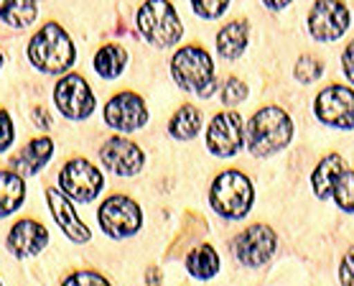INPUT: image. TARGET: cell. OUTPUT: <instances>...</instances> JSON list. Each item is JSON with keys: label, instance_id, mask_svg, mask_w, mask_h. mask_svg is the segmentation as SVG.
<instances>
[{"label": "cell", "instance_id": "cell-10", "mask_svg": "<svg viewBox=\"0 0 354 286\" xmlns=\"http://www.w3.org/2000/svg\"><path fill=\"white\" fill-rule=\"evenodd\" d=\"M102 174L97 166H92L84 159H74L62 169L59 174V187L69 199H77V202H92L100 189H102Z\"/></svg>", "mask_w": 354, "mask_h": 286}, {"label": "cell", "instance_id": "cell-33", "mask_svg": "<svg viewBox=\"0 0 354 286\" xmlns=\"http://www.w3.org/2000/svg\"><path fill=\"white\" fill-rule=\"evenodd\" d=\"M33 118H36V125H39V128H48V125H51V115H48L44 107H33Z\"/></svg>", "mask_w": 354, "mask_h": 286}, {"label": "cell", "instance_id": "cell-7", "mask_svg": "<svg viewBox=\"0 0 354 286\" xmlns=\"http://www.w3.org/2000/svg\"><path fill=\"white\" fill-rule=\"evenodd\" d=\"M275 243H278V235L270 225H250L234 238V256L242 266H250V269H258V266H266L275 253Z\"/></svg>", "mask_w": 354, "mask_h": 286}, {"label": "cell", "instance_id": "cell-3", "mask_svg": "<svg viewBox=\"0 0 354 286\" xmlns=\"http://www.w3.org/2000/svg\"><path fill=\"white\" fill-rule=\"evenodd\" d=\"M171 74L181 90L196 92L199 98L214 95V62L209 51L201 46H184L171 59Z\"/></svg>", "mask_w": 354, "mask_h": 286}, {"label": "cell", "instance_id": "cell-12", "mask_svg": "<svg viewBox=\"0 0 354 286\" xmlns=\"http://www.w3.org/2000/svg\"><path fill=\"white\" fill-rule=\"evenodd\" d=\"M245 138V128H242V118L237 113H219L212 118L209 128H207V148L214 156H234L242 148Z\"/></svg>", "mask_w": 354, "mask_h": 286}, {"label": "cell", "instance_id": "cell-21", "mask_svg": "<svg viewBox=\"0 0 354 286\" xmlns=\"http://www.w3.org/2000/svg\"><path fill=\"white\" fill-rule=\"evenodd\" d=\"M51 154H54V141L36 138L33 143H28V146L24 148V154H21V159H18L16 163L24 174H36L46 166Z\"/></svg>", "mask_w": 354, "mask_h": 286}, {"label": "cell", "instance_id": "cell-17", "mask_svg": "<svg viewBox=\"0 0 354 286\" xmlns=\"http://www.w3.org/2000/svg\"><path fill=\"white\" fill-rule=\"evenodd\" d=\"M346 172L344 159L339 154L324 156L322 161L316 163L314 174H311V187H314V195L319 199H329L334 195V187H337L339 177Z\"/></svg>", "mask_w": 354, "mask_h": 286}, {"label": "cell", "instance_id": "cell-31", "mask_svg": "<svg viewBox=\"0 0 354 286\" xmlns=\"http://www.w3.org/2000/svg\"><path fill=\"white\" fill-rule=\"evenodd\" d=\"M10 143H13V123L6 110H0V154H6Z\"/></svg>", "mask_w": 354, "mask_h": 286}, {"label": "cell", "instance_id": "cell-27", "mask_svg": "<svg viewBox=\"0 0 354 286\" xmlns=\"http://www.w3.org/2000/svg\"><path fill=\"white\" fill-rule=\"evenodd\" d=\"M245 98H248V84L242 80H237V77H230L225 82V87H222V102L227 107H234L240 105V102H245Z\"/></svg>", "mask_w": 354, "mask_h": 286}, {"label": "cell", "instance_id": "cell-16", "mask_svg": "<svg viewBox=\"0 0 354 286\" xmlns=\"http://www.w3.org/2000/svg\"><path fill=\"white\" fill-rule=\"evenodd\" d=\"M46 199H48V207H51V215H54L59 228L64 230V235H69V240H74V243H87L92 235H89L87 225L77 217L69 199L59 189H46Z\"/></svg>", "mask_w": 354, "mask_h": 286}, {"label": "cell", "instance_id": "cell-19", "mask_svg": "<svg viewBox=\"0 0 354 286\" xmlns=\"http://www.w3.org/2000/svg\"><path fill=\"white\" fill-rule=\"evenodd\" d=\"M36 21V0H0V24L26 28Z\"/></svg>", "mask_w": 354, "mask_h": 286}, {"label": "cell", "instance_id": "cell-18", "mask_svg": "<svg viewBox=\"0 0 354 286\" xmlns=\"http://www.w3.org/2000/svg\"><path fill=\"white\" fill-rule=\"evenodd\" d=\"M248 41H250V24L248 21H232L227 24L222 31L217 33V51L222 59H234L242 57V51L248 49Z\"/></svg>", "mask_w": 354, "mask_h": 286}, {"label": "cell", "instance_id": "cell-30", "mask_svg": "<svg viewBox=\"0 0 354 286\" xmlns=\"http://www.w3.org/2000/svg\"><path fill=\"white\" fill-rule=\"evenodd\" d=\"M339 281H342V286H354V245L339 263Z\"/></svg>", "mask_w": 354, "mask_h": 286}, {"label": "cell", "instance_id": "cell-20", "mask_svg": "<svg viewBox=\"0 0 354 286\" xmlns=\"http://www.w3.org/2000/svg\"><path fill=\"white\" fill-rule=\"evenodd\" d=\"M26 195V184L16 172H0V217L16 213Z\"/></svg>", "mask_w": 354, "mask_h": 286}, {"label": "cell", "instance_id": "cell-22", "mask_svg": "<svg viewBox=\"0 0 354 286\" xmlns=\"http://www.w3.org/2000/svg\"><path fill=\"white\" fill-rule=\"evenodd\" d=\"M125 64H128V54H125V49L118 46V44H107V46H102L95 57V69L102 80H115V77H120Z\"/></svg>", "mask_w": 354, "mask_h": 286}, {"label": "cell", "instance_id": "cell-25", "mask_svg": "<svg viewBox=\"0 0 354 286\" xmlns=\"http://www.w3.org/2000/svg\"><path fill=\"white\" fill-rule=\"evenodd\" d=\"M334 202H337L339 210L344 213H354V172L346 169L342 177H339L337 187H334Z\"/></svg>", "mask_w": 354, "mask_h": 286}, {"label": "cell", "instance_id": "cell-24", "mask_svg": "<svg viewBox=\"0 0 354 286\" xmlns=\"http://www.w3.org/2000/svg\"><path fill=\"white\" fill-rule=\"evenodd\" d=\"M186 269L194 278H212L219 271V256L212 245H199L196 251L189 253Z\"/></svg>", "mask_w": 354, "mask_h": 286}, {"label": "cell", "instance_id": "cell-26", "mask_svg": "<svg viewBox=\"0 0 354 286\" xmlns=\"http://www.w3.org/2000/svg\"><path fill=\"white\" fill-rule=\"evenodd\" d=\"M322 72H324V64L316 57H311V54H304V57L296 62V66H293V77H296L298 82H304V84L316 82L322 77Z\"/></svg>", "mask_w": 354, "mask_h": 286}, {"label": "cell", "instance_id": "cell-15", "mask_svg": "<svg viewBox=\"0 0 354 286\" xmlns=\"http://www.w3.org/2000/svg\"><path fill=\"white\" fill-rule=\"evenodd\" d=\"M48 245V233L44 225L33 220H21L8 233V251L18 258H28Z\"/></svg>", "mask_w": 354, "mask_h": 286}, {"label": "cell", "instance_id": "cell-4", "mask_svg": "<svg viewBox=\"0 0 354 286\" xmlns=\"http://www.w3.org/2000/svg\"><path fill=\"white\" fill-rule=\"evenodd\" d=\"M209 202L214 213H219L227 220H240L250 213V207L255 202V189L252 181L242 172H222L217 179L212 181Z\"/></svg>", "mask_w": 354, "mask_h": 286}, {"label": "cell", "instance_id": "cell-34", "mask_svg": "<svg viewBox=\"0 0 354 286\" xmlns=\"http://www.w3.org/2000/svg\"><path fill=\"white\" fill-rule=\"evenodd\" d=\"M145 284L148 286H161V271L156 269H148V274H145Z\"/></svg>", "mask_w": 354, "mask_h": 286}, {"label": "cell", "instance_id": "cell-14", "mask_svg": "<svg viewBox=\"0 0 354 286\" xmlns=\"http://www.w3.org/2000/svg\"><path fill=\"white\" fill-rule=\"evenodd\" d=\"M100 156H102V163H105L107 169L113 174H118V177H133V174H138L140 169H143V151L133 143V141L128 138H110L102 146V151H100Z\"/></svg>", "mask_w": 354, "mask_h": 286}, {"label": "cell", "instance_id": "cell-29", "mask_svg": "<svg viewBox=\"0 0 354 286\" xmlns=\"http://www.w3.org/2000/svg\"><path fill=\"white\" fill-rule=\"evenodd\" d=\"M64 286H110L105 276H100L97 271H77L66 278Z\"/></svg>", "mask_w": 354, "mask_h": 286}, {"label": "cell", "instance_id": "cell-2", "mask_svg": "<svg viewBox=\"0 0 354 286\" xmlns=\"http://www.w3.org/2000/svg\"><path fill=\"white\" fill-rule=\"evenodd\" d=\"M74 44L59 24H46L28 44V59L46 74H62L74 64Z\"/></svg>", "mask_w": 354, "mask_h": 286}, {"label": "cell", "instance_id": "cell-8", "mask_svg": "<svg viewBox=\"0 0 354 286\" xmlns=\"http://www.w3.org/2000/svg\"><path fill=\"white\" fill-rule=\"evenodd\" d=\"M349 28V8L342 0H316L308 10V33L322 44L337 41Z\"/></svg>", "mask_w": 354, "mask_h": 286}, {"label": "cell", "instance_id": "cell-23", "mask_svg": "<svg viewBox=\"0 0 354 286\" xmlns=\"http://www.w3.org/2000/svg\"><path fill=\"white\" fill-rule=\"evenodd\" d=\"M199 131H201V113L199 107L194 105L178 107L176 115L169 123V133L176 141H192Z\"/></svg>", "mask_w": 354, "mask_h": 286}, {"label": "cell", "instance_id": "cell-5", "mask_svg": "<svg viewBox=\"0 0 354 286\" xmlns=\"http://www.w3.org/2000/svg\"><path fill=\"white\" fill-rule=\"evenodd\" d=\"M138 28H140L148 44L161 46V49L163 46H174L184 33L176 8L169 0H145L138 10Z\"/></svg>", "mask_w": 354, "mask_h": 286}, {"label": "cell", "instance_id": "cell-32", "mask_svg": "<svg viewBox=\"0 0 354 286\" xmlns=\"http://www.w3.org/2000/svg\"><path fill=\"white\" fill-rule=\"evenodd\" d=\"M342 66H344L346 80L354 84V41L344 49V54H342Z\"/></svg>", "mask_w": 354, "mask_h": 286}, {"label": "cell", "instance_id": "cell-9", "mask_svg": "<svg viewBox=\"0 0 354 286\" xmlns=\"http://www.w3.org/2000/svg\"><path fill=\"white\" fill-rule=\"evenodd\" d=\"M143 215L130 197L115 195L100 207V225L110 238H130L140 230Z\"/></svg>", "mask_w": 354, "mask_h": 286}, {"label": "cell", "instance_id": "cell-35", "mask_svg": "<svg viewBox=\"0 0 354 286\" xmlns=\"http://www.w3.org/2000/svg\"><path fill=\"white\" fill-rule=\"evenodd\" d=\"M266 3V8H270V10H283L286 6H290L293 0H263Z\"/></svg>", "mask_w": 354, "mask_h": 286}, {"label": "cell", "instance_id": "cell-28", "mask_svg": "<svg viewBox=\"0 0 354 286\" xmlns=\"http://www.w3.org/2000/svg\"><path fill=\"white\" fill-rule=\"evenodd\" d=\"M227 6H230V0H192L194 13L199 18H207V21L222 16L227 10Z\"/></svg>", "mask_w": 354, "mask_h": 286}, {"label": "cell", "instance_id": "cell-1", "mask_svg": "<svg viewBox=\"0 0 354 286\" xmlns=\"http://www.w3.org/2000/svg\"><path fill=\"white\" fill-rule=\"evenodd\" d=\"M248 148L252 156H273L288 146L293 138V120L290 115L278 105H268L250 118L248 128Z\"/></svg>", "mask_w": 354, "mask_h": 286}, {"label": "cell", "instance_id": "cell-11", "mask_svg": "<svg viewBox=\"0 0 354 286\" xmlns=\"http://www.w3.org/2000/svg\"><path fill=\"white\" fill-rule=\"evenodd\" d=\"M54 100H57L59 110L69 120H84L95 110V95L89 90V84L82 80L80 74H66L57 82L54 90Z\"/></svg>", "mask_w": 354, "mask_h": 286}, {"label": "cell", "instance_id": "cell-13", "mask_svg": "<svg viewBox=\"0 0 354 286\" xmlns=\"http://www.w3.org/2000/svg\"><path fill=\"white\" fill-rule=\"evenodd\" d=\"M105 120L115 131H138L148 123V107L136 92H120L105 105Z\"/></svg>", "mask_w": 354, "mask_h": 286}, {"label": "cell", "instance_id": "cell-6", "mask_svg": "<svg viewBox=\"0 0 354 286\" xmlns=\"http://www.w3.org/2000/svg\"><path fill=\"white\" fill-rule=\"evenodd\" d=\"M314 113L324 125L352 131L354 128V90L344 84H329L316 95Z\"/></svg>", "mask_w": 354, "mask_h": 286}]
</instances>
